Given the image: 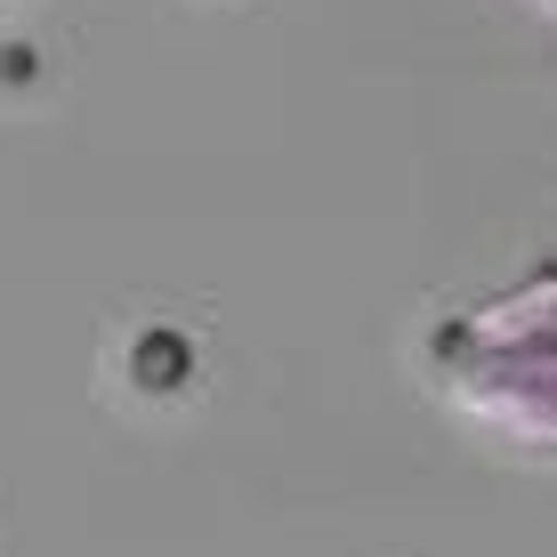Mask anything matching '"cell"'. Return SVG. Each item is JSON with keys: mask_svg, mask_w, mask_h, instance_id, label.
<instances>
[{"mask_svg": "<svg viewBox=\"0 0 557 557\" xmlns=\"http://www.w3.org/2000/svg\"><path fill=\"white\" fill-rule=\"evenodd\" d=\"M429 380L476 436L509 453H557V267L436 323Z\"/></svg>", "mask_w": 557, "mask_h": 557, "instance_id": "obj_1", "label": "cell"}, {"mask_svg": "<svg viewBox=\"0 0 557 557\" xmlns=\"http://www.w3.org/2000/svg\"><path fill=\"white\" fill-rule=\"evenodd\" d=\"M525 9H549V16H557V0H525Z\"/></svg>", "mask_w": 557, "mask_h": 557, "instance_id": "obj_2", "label": "cell"}]
</instances>
